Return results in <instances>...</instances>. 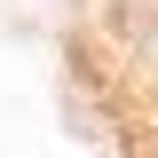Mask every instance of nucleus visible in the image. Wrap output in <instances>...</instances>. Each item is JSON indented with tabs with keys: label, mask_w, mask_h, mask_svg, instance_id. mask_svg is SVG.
<instances>
[{
	"label": "nucleus",
	"mask_w": 158,
	"mask_h": 158,
	"mask_svg": "<svg viewBox=\"0 0 158 158\" xmlns=\"http://www.w3.org/2000/svg\"><path fill=\"white\" fill-rule=\"evenodd\" d=\"M142 158H158V127H150V135H142Z\"/></svg>",
	"instance_id": "f257e3e1"
}]
</instances>
